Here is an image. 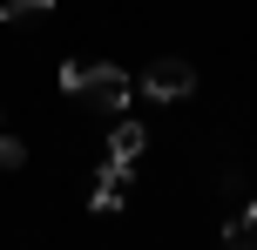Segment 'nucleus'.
<instances>
[{"label": "nucleus", "instance_id": "nucleus-1", "mask_svg": "<svg viewBox=\"0 0 257 250\" xmlns=\"http://www.w3.org/2000/svg\"><path fill=\"white\" fill-rule=\"evenodd\" d=\"M61 88H68V95H81L88 108H102V115H115V108H128L136 81H128L122 68H88V61H61Z\"/></svg>", "mask_w": 257, "mask_h": 250}, {"label": "nucleus", "instance_id": "nucleus-2", "mask_svg": "<svg viewBox=\"0 0 257 250\" xmlns=\"http://www.w3.org/2000/svg\"><path fill=\"white\" fill-rule=\"evenodd\" d=\"M136 88L149 95V102H183V95H196V68L183 61V54H156Z\"/></svg>", "mask_w": 257, "mask_h": 250}, {"label": "nucleus", "instance_id": "nucleus-3", "mask_svg": "<svg viewBox=\"0 0 257 250\" xmlns=\"http://www.w3.org/2000/svg\"><path fill=\"white\" fill-rule=\"evenodd\" d=\"M128 176H136V162H102V176H95V196H88V210H95V216H122V203H128Z\"/></svg>", "mask_w": 257, "mask_h": 250}, {"label": "nucleus", "instance_id": "nucleus-4", "mask_svg": "<svg viewBox=\"0 0 257 250\" xmlns=\"http://www.w3.org/2000/svg\"><path fill=\"white\" fill-rule=\"evenodd\" d=\"M142 149H149V129L142 122H115L108 129V162H136Z\"/></svg>", "mask_w": 257, "mask_h": 250}, {"label": "nucleus", "instance_id": "nucleus-5", "mask_svg": "<svg viewBox=\"0 0 257 250\" xmlns=\"http://www.w3.org/2000/svg\"><path fill=\"white\" fill-rule=\"evenodd\" d=\"M223 250H257V203L244 216H230V230H223Z\"/></svg>", "mask_w": 257, "mask_h": 250}, {"label": "nucleus", "instance_id": "nucleus-6", "mask_svg": "<svg viewBox=\"0 0 257 250\" xmlns=\"http://www.w3.org/2000/svg\"><path fill=\"white\" fill-rule=\"evenodd\" d=\"M21 162H27V142L21 135H0V169H21Z\"/></svg>", "mask_w": 257, "mask_h": 250}, {"label": "nucleus", "instance_id": "nucleus-7", "mask_svg": "<svg viewBox=\"0 0 257 250\" xmlns=\"http://www.w3.org/2000/svg\"><path fill=\"white\" fill-rule=\"evenodd\" d=\"M54 0H7V21H34V14H48Z\"/></svg>", "mask_w": 257, "mask_h": 250}]
</instances>
